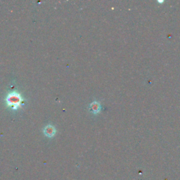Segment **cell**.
<instances>
[{"instance_id": "6da1fadb", "label": "cell", "mask_w": 180, "mask_h": 180, "mask_svg": "<svg viewBox=\"0 0 180 180\" xmlns=\"http://www.w3.org/2000/svg\"><path fill=\"white\" fill-rule=\"evenodd\" d=\"M23 98L19 92L13 91L7 94L5 102L6 106L11 108L12 110L16 111L20 108L21 104L23 101Z\"/></svg>"}, {"instance_id": "7a4b0ae2", "label": "cell", "mask_w": 180, "mask_h": 180, "mask_svg": "<svg viewBox=\"0 0 180 180\" xmlns=\"http://www.w3.org/2000/svg\"><path fill=\"white\" fill-rule=\"evenodd\" d=\"M89 110L93 114H98L101 111V106L99 102L94 101L90 104L89 106Z\"/></svg>"}, {"instance_id": "3957f363", "label": "cell", "mask_w": 180, "mask_h": 180, "mask_svg": "<svg viewBox=\"0 0 180 180\" xmlns=\"http://www.w3.org/2000/svg\"><path fill=\"white\" fill-rule=\"evenodd\" d=\"M43 132L45 134V135L47 137H53V136L57 133V130L52 125H48L43 129Z\"/></svg>"}]
</instances>
